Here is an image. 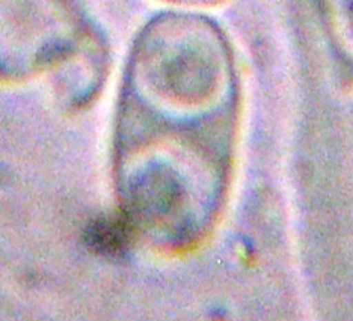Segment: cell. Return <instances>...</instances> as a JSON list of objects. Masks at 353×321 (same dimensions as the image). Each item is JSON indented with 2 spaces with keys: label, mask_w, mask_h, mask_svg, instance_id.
<instances>
[{
  "label": "cell",
  "mask_w": 353,
  "mask_h": 321,
  "mask_svg": "<svg viewBox=\"0 0 353 321\" xmlns=\"http://www.w3.org/2000/svg\"><path fill=\"white\" fill-rule=\"evenodd\" d=\"M133 234V225L127 216H106L94 220L86 229V245L97 253L118 256L127 251Z\"/></svg>",
  "instance_id": "1"
}]
</instances>
